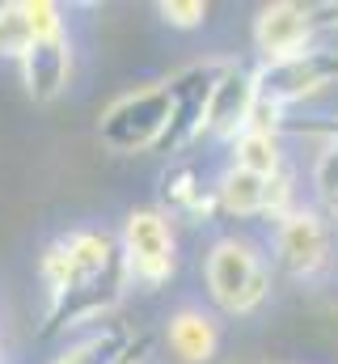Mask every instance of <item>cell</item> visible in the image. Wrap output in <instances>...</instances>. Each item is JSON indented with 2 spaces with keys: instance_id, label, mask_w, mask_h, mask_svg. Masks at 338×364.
I'll return each mask as SVG.
<instances>
[{
  "instance_id": "cell-14",
  "label": "cell",
  "mask_w": 338,
  "mask_h": 364,
  "mask_svg": "<svg viewBox=\"0 0 338 364\" xmlns=\"http://www.w3.org/2000/svg\"><path fill=\"white\" fill-rule=\"evenodd\" d=\"M123 335H114V331H97V335H89L81 343H72L64 356H55V364H123Z\"/></svg>"
},
{
  "instance_id": "cell-4",
  "label": "cell",
  "mask_w": 338,
  "mask_h": 364,
  "mask_svg": "<svg viewBox=\"0 0 338 364\" xmlns=\"http://www.w3.org/2000/svg\"><path fill=\"white\" fill-rule=\"evenodd\" d=\"M271 263L296 284L326 275L334 263V225L322 212L296 203L271 229Z\"/></svg>"
},
{
  "instance_id": "cell-2",
  "label": "cell",
  "mask_w": 338,
  "mask_h": 364,
  "mask_svg": "<svg viewBox=\"0 0 338 364\" xmlns=\"http://www.w3.org/2000/svg\"><path fill=\"white\" fill-rule=\"evenodd\" d=\"M203 279H207V296L229 318H246L271 301V263L250 237H220L207 250Z\"/></svg>"
},
{
  "instance_id": "cell-10",
  "label": "cell",
  "mask_w": 338,
  "mask_h": 364,
  "mask_svg": "<svg viewBox=\"0 0 338 364\" xmlns=\"http://www.w3.org/2000/svg\"><path fill=\"white\" fill-rule=\"evenodd\" d=\"M64 34L60 4L47 0H9L0 4V60H21L38 38Z\"/></svg>"
},
{
  "instance_id": "cell-6",
  "label": "cell",
  "mask_w": 338,
  "mask_h": 364,
  "mask_svg": "<svg viewBox=\"0 0 338 364\" xmlns=\"http://www.w3.org/2000/svg\"><path fill=\"white\" fill-rule=\"evenodd\" d=\"M123 267L144 288L165 284L173 272V229L165 212L157 208H131L123 220Z\"/></svg>"
},
{
  "instance_id": "cell-7",
  "label": "cell",
  "mask_w": 338,
  "mask_h": 364,
  "mask_svg": "<svg viewBox=\"0 0 338 364\" xmlns=\"http://www.w3.org/2000/svg\"><path fill=\"white\" fill-rule=\"evenodd\" d=\"M317 4H296V0H279V4H262L254 17V51L262 55V64H283L296 60L313 47L317 34Z\"/></svg>"
},
{
  "instance_id": "cell-1",
  "label": "cell",
  "mask_w": 338,
  "mask_h": 364,
  "mask_svg": "<svg viewBox=\"0 0 338 364\" xmlns=\"http://www.w3.org/2000/svg\"><path fill=\"white\" fill-rule=\"evenodd\" d=\"M38 272L47 279V292H51V305L60 309L68 296H84V314L93 318L102 309L97 301V284L102 275L119 272V259H114V242L97 229H72L64 233L38 263Z\"/></svg>"
},
{
  "instance_id": "cell-13",
  "label": "cell",
  "mask_w": 338,
  "mask_h": 364,
  "mask_svg": "<svg viewBox=\"0 0 338 364\" xmlns=\"http://www.w3.org/2000/svg\"><path fill=\"white\" fill-rule=\"evenodd\" d=\"M309 186H313V212H322L330 225H338V136L317 140V153L309 166Z\"/></svg>"
},
{
  "instance_id": "cell-9",
  "label": "cell",
  "mask_w": 338,
  "mask_h": 364,
  "mask_svg": "<svg viewBox=\"0 0 338 364\" xmlns=\"http://www.w3.org/2000/svg\"><path fill=\"white\" fill-rule=\"evenodd\" d=\"M17 64H21L26 93L38 106H51V102H60L68 93V81H72V43H68V34L38 38Z\"/></svg>"
},
{
  "instance_id": "cell-15",
  "label": "cell",
  "mask_w": 338,
  "mask_h": 364,
  "mask_svg": "<svg viewBox=\"0 0 338 364\" xmlns=\"http://www.w3.org/2000/svg\"><path fill=\"white\" fill-rule=\"evenodd\" d=\"M157 13L173 30H190V26L207 21V4H199V0H190V4H157Z\"/></svg>"
},
{
  "instance_id": "cell-16",
  "label": "cell",
  "mask_w": 338,
  "mask_h": 364,
  "mask_svg": "<svg viewBox=\"0 0 338 364\" xmlns=\"http://www.w3.org/2000/svg\"><path fill=\"white\" fill-rule=\"evenodd\" d=\"M279 132H292V136H309V140H330V136H338V114L313 119V123H283Z\"/></svg>"
},
{
  "instance_id": "cell-8",
  "label": "cell",
  "mask_w": 338,
  "mask_h": 364,
  "mask_svg": "<svg viewBox=\"0 0 338 364\" xmlns=\"http://www.w3.org/2000/svg\"><path fill=\"white\" fill-rule=\"evenodd\" d=\"M254 106H258V77L229 64L220 68L212 97H207V110H203V127L220 140H237L241 132H250Z\"/></svg>"
},
{
  "instance_id": "cell-11",
  "label": "cell",
  "mask_w": 338,
  "mask_h": 364,
  "mask_svg": "<svg viewBox=\"0 0 338 364\" xmlns=\"http://www.w3.org/2000/svg\"><path fill=\"white\" fill-rule=\"evenodd\" d=\"M165 348L173 356V364H212L216 360V348H220V331H216V322L203 309L186 305L178 314H169Z\"/></svg>"
},
{
  "instance_id": "cell-17",
  "label": "cell",
  "mask_w": 338,
  "mask_h": 364,
  "mask_svg": "<svg viewBox=\"0 0 338 364\" xmlns=\"http://www.w3.org/2000/svg\"><path fill=\"white\" fill-rule=\"evenodd\" d=\"M0 348H4V343H0Z\"/></svg>"
},
{
  "instance_id": "cell-12",
  "label": "cell",
  "mask_w": 338,
  "mask_h": 364,
  "mask_svg": "<svg viewBox=\"0 0 338 364\" xmlns=\"http://www.w3.org/2000/svg\"><path fill=\"white\" fill-rule=\"evenodd\" d=\"M233 166L250 170L258 178H275L283 174V149H279V132H241L233 140Z\"/></svg>"
},
{
  "instance_id": "cell-18",
  "label": "cell",
  "mask_w": 338,
  "mask_h": 364,
  "mask_svg": "<svg viewBox=\"0 0 338 364\" xmlns=\"http://www.w3.org/2000/svg\"><path fill=\"white\" fill-rule=\"evenodd\" d=\"M123 364H127V360H123Z\"/></svg>"
},
{
  "instance_id": "cell-3",
  "label": "cell",
  "mask_w": 338,
  "mask_h": 364,
  "mask_svg": "<svg viewBox=\"0 0 338 364\" xmlns=\"http://www.w3.org/2000/svg\"><path fill=\"white\" fill-rule=\"evenodd\" d=\"M169 127H173V93L169 85H144L123 97H114L102 119H97V144L131 157V153H148L157 144H165Z\"/></svg>"
},
{
  "instance_id": "cell-5",
  "label": "cell",
  "mask_w": 338,
  "mask_h": 364,
  "mask_svg": "<svg viewBox=\"0 0 338 364\" xmlns=\"http://www.w3.org/2000/svg\"><path fill=\"white\" fill-rule=\"evenodd\" d=\"M254 77H258V102L288 110V106H296V102H313V97H322V93L338 90V51L309 47V51L296 55V60L262 64Z\"/></svg>"
}]
</instances>
